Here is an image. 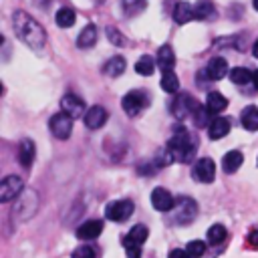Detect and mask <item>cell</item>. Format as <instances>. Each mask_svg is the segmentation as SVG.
<instances>
[{
	"mask_svg": "<svg viewBox=\"0 0 258 258\" xmlns=\"http://www.w3.org/2000/svg\"><path fill=\"white\" fill-rule=\"evenodd\" d=\"M12 22H14V32L18 38H22L28 46L32 48H40L46 42V32L44 28L38 24V20H34L30 14H26L24 10H16L12 14Z\"/></svg>",
	"mask_w": 258,
	"mask_h": 258,
	"instance_id": "1",
	"label": "cell"
},
{
	"mask_svg": "<svg viewBox=\"0 0 258 258\" xmlns=\"http://www.w3.org/2000/svg\"><path fill=\"white\" fill-rule=\"evenodd\" d=\"M167 149L171 151L173 159H177V161H181V163H187V161H191L194 155H196L198 141H196V137H191L189 133H185V131L181 129L179 133H175V135L169 139Z\"/></svg>",
	"mask_w": 258,
	"mask_h": 258,
	"instance_id": "2",
	"label": "cell"
},
{
	"mask_svg": "<svg viewBox=\"0 0 258 258\" xmlns=\"http://www.w3.org/2000/svg\"><path fill=\"white\" fill-rule=\"evenodd\" d=\"M48 127H50V131H52L54 137L67 139V137L71 135V131H73V117H71L69 113L60 111V113H56V115L50 117Z\"/></svg>",
	"mask_w": 258,
	"mask_h": 258,
	"instance_id": "3",
	"label": "cell"
},
{
	"mask_svg": "<svg viewBox=\"0 0 258 258\" xmlns=\"http://www.w3.org/2000/svg\"><path fill=\"white\" fill-rule=\"evenodd\" d=\"M131 214H133V204L129 200H117V202L107 204L105 208L107 220H113V222H125Z\"/></svg>",
	"mask_w": 258,
	"mask_h": 258,
	"instance_id": "4",
	"label": "cell"
},
{
	"mask_svg": "<svg viewBox=\"0 0 258 258\" xmlns=\"http://www.w3.org/2000/svg\"><path fill=\"white\" fill-rule=\"evenodd\" d=\"M24 183L18 175H6L2 181H0V202L6 204L10 200H14L20 191H22Z\"/></svg>",
	"mask_w": 258,
	"mask_h": 258,
	"instance_id": "5",
	"label": "cell"
},
{
	"mask_svg": "<svg viewBox=\"0 0 258 258\" xmlns=\"http://www.w3.org/2000/svg\"><path fill=\"white\" fill-rule=\"evenodd\" d=\"M145 105H147V97H145V93H141V91H129V93L121 99V107H123V111H125L127 115H137Z\"/></svg>",
	"mask_w": 258,
	"mask_h": 258,
	"instance_id": "6",
	"label": "cell"
},
{
	"mask_svg": "<svg viewBox=\"0 0 258 258\" xmlns=\"http://www.w3.org/2000/svg\"><path fill=\"white\" fill-rule=\"evenodd\" d=\"M196 212H198L196 202H194V200H189V198H181V200H177V202H175L173 222H177V224H187L189 220H194Z\"/></svg>",
	"mask_w": 258,
	"mask_h": 258,
	"instance_id": "7",
	"label": "cell"
},
{
	"mask_svg": "<svg viewBox=\"0 0 258 258\" xmlns=\"http://www.w3.org/2000/svg\"><path fill=\"white\" fill-rule=\"evenodd\" d=\"M191 175H194L198 181H204V183L214 181V177H216V163H214V159H210V157L198 159V163L194 165Z\"/></svg>",
	"mask_w": 258,
	"mask_h": 258,
	"instance_id": "8",
	"label": "cell"
},
{
	"mask_svg": "<svg viewBox=\"0 0 258 258\" xmlns=\"http://www.w3.org/2000/svg\"><path fill=\"white\" fill-rule=\"evenodd\" d=\"M151 206H153L157 212H169V210L175 208V200H173V196H171L167 189L155 187V189L151 191Z\"/></svg>",
	"mask_w": 258,
	"mask_h": 258,
	"instance_id": "9",
	"label": "cell"
},
{
	"mask_svg": "<svg viewBox=\"0 0 258 258\" xmlns=\"http://www.w3.org/2000/svg\"><path fill=\"white\" fill-rule=\"evenodd\" d=\"M60 107H62V111L69 113L73 119H75V117H81V115L85 113V101H83L81 97H77L75 93L64 95V97L60 99Z\"/></svg>",
	"mask_w": 258,
	"mask_h": 258,
	"instance_id": "10",
	"label": "cell"
},
{
	"mask_svg": "<svg viewBox=\"0 0 258 258\" xmlns=\"http://www.w3.org/2000/svg\"><path fill=\"white\" fill-rule=\"evenodd\" d=\"M105 123H107V111L101 105H95V107H89L87 109V113H85V125L89 129H101Z\"/></svg>",
	"mask_w": 258,
	"mask_h": 258,
	"instance_id": "11",
	"label": "cell"
},
{
	"mask_svg": "<svg viewBox=\"0 0 258 258\" xmlns=\"http://www.w3.org/2000/svg\"><path fill=\"white\" fill-rule=\"evenodd\" d=\"M228 75V60L222 58V56H216V58H210L208 67H206V77L212 79V81H220Z\"/></svg>",
	"mask_w": 258,
	"mask_h": 258,
	"instance_id": "12",
	"label": "cell"
},
{
	"mask_svg": "<svg viewBox=\"0 0 258 258\" xmlns=\"http://www.w3.org/2000/svg\"><path fill=\"white\" fill-rule=\"evenodd\" d=\"M103 232V222L101 220H87L77 228V238L81 240H93Z\"/></svg>",
	"mask_w": 258,
	"mask_h": 258,
	"instance_id": "13",
	"label": "cell"
},
{
	"mask_svg": "<svg viewBox=\"0 0 258 258\" xmlns=\"http://www.w3.org/2000/svg\"><path fill=\"white\" fill-rule=\"evenodd\" d=\"M196 105H198V103H196L194 99H189L187 95H179L177 101L173 103V115L179 117V119H185L187 115H194Z\"/></svg>",
	"mask_w": 258,
	"mask_h": 258,
	"instance_id": "14",
	"label": "cell"
},
{
	"mask_svg": "<svg viewBox=\"0 0 258 258\" xmlns=\"http://www.w3.org/2000/svg\"><path fill=\"white\" fill-rule=\"evenodd\" d=\"M147 228L143 226V224H137V226H133L131 230H129V234L123 238V244H125V248H131V246H139L141 248V244L147 240Z\"/></svg>",
	"mask_w": 258,
	"mask_h": 258,
	"instance_id": "15",
	"label": "cell"
},
{
	"mask_svg": "<svg viewBox=\"0 0 258 258\" xmlns=\"http://www.w3.org/2000/svg\"><path fill=\"white\" fill-rule=\"evenodd\" d=\"M226 107H228V99H226L222 93H218V91H210V93H208V97H206V109H208L212 115L222 113Z\"/></svg>",
	"mask_w": 258,
	"mask_h": 258,
	"instance_id": "16",
	"label": "cell"
},
{
	"mask_svg": "<svg viewBox=\"0 0 258 258\" xmlns=\"http://www.w3.org/2000/svg\"><path fill=\"white\" fill-rule=\"evenodd\" d=\"M34 153H36V147L30 139H22L20 145H18V161L22 167H30L32 161H34Z\"/></svg>",
	"mask_w": 258,
	"mask_h": 258,
	"instance_id": "17",
	"label": "cell"
},
{
	"mask_svg": "<svg viewBox=\"0 0 258 258\" xmlns=\"http://www.w3.org/2000/svg\"><path fill=\"white\" fill-rule=\"evenodd\" d=\"M191 18H196V10H194V6L189 2H177L173 6V20L177 24H185Z\"/></svg>",
	"mask_w": 258,
	"mask_h": 258,
	"instance_id": "18",
	"label": "cell"
},
{
	"mask_svg": "<svg viewBox=\"0 0 258 258\" xmlns=\"http://www.w3.org/2000/svg\"><path fill=\"white\" fill-rule=\"evenodd\" d=\"M157 64L161 71H171L173 64H175V54H173V48L169 44H163L159 46L157 50Z\"/></svg>",
	"mask_w": 258,
	"mask_h": 258,
	"instance_id": "19",
	"label": "cell"
},
{
	"mask_svg": "<svg viewBox=\"0 0 258 258\" xmlns=\"http://www.w3.org/2000/svg\"><path fill=\"white\" fill-rule=\"evenodd\" d=\"M95 42H97V26L95 24H87L81 30L79 38H77V46L79 48H91Z\"/></svg>",
	"mask_w": 258,
	"mask_h": 258,
	"instance_id": "20",
	"label": "cell"
},
{
	"mask_svg": "<svg viewBox=\"0 0 258 258\" xmlns=\"http://www.w3.org/2000/svg\"><path fill=\"white\" fill-rule=\"evenodd\" d=\"M228 131H230V121H228V119H222V117L210 121V125H208V135H210V139H220V137H224Z\"/></svg>",
	"mask_w": 258,
	"mask_h": 258,
	"instance_id": "21",
	"label": "cell"
},
{
	"mask_svg": "<svg viewBox=\"0 0 258 258\" xmlns=\"http://www.w3.org/2000/svg\"><path fill=\"white\" fill-rule=\"evenodd\" d=\"M125 58L123 56H113V58H109L105 64H103V73L107 75V77H119V75H123V71H125Z\"/></svg>",
	"mask_w": 258,
	"mask_h": 258,
	"instance_id": "22",
	"label": "cell"
},
{
	"mask_svg": "<svg viewBox=\"0 0 258 258\" xmlns=\"http://www.w3.org/2000/svg\"><path fill=\"white\" fill-rule=\"evenodd\" d=\"M240 119H242V125H244L248 131H256V129H258V109H256L254 105H248V107L242 111Z\"/></svg>",
	"mask_w": 258,
	"mask_h": 258,
	"instance_id": "23",
	"label": "cell"
},
{
	"mask_svg": "<svg viewBox=\"0 0 258 258\" xmlns=\"http://www.w3.org/2000/svg\"><path fill=\"white\" fill-rule=\"evenodd\" d=\"M54 20H56V24H58V26H62V28H69V26H73V24H75L77 16H75V10H73V8H69V6H62V8H58V10H56V14H54Z\"/></svg>",
	"mask_w": 258,
	"mask_h": 258,
	"instance_id": "24",
	"label": "cell"
},
{
	"mask_svg": "<svg viewBox=\"0 0 258 258\" xmlns=\"http://www.w3.org/2000/svg\"><path fill=\"white\" fill-rule=\"evenodd\" d=\"M242 161H244V157H242V153H240V151H228V153L224 155V159H222L224 171L234 173V171L242 165Z\"/></svg>",
	"mask_w": 258,
	"mask_h": 258,
	"instance_id": "25",
	"label": "cell"
},
{
	"mask_svg": "<svg viewBox=\"0 0 258 258\" xmlns=\"http://www.w3.org/2000/svg\"><path fill=\"white\" fill-rule=\"evenodd\" d=\"M161 89L165 93H177L179 91V79L173 71H163L161 75Z\"/></svg>",
	"mask_w": 258,
	"mask_h": 258,
	"instance_id": "26",
	"label": "cell"
},
{
	"mask_svg": "<svg viewBox=\"0 0 258 258\" xmlns=\"http://www.w3.org/2000/svg\"><path fill=\"white\" fill-rule=\"evenodd\" d=\"M252 71H248L246 67H234L232 71H230V81L232 83H236V85H246L248 81H252Z\"/></svg>",
	"mask_w": 258,
	"mask_h": 258,
	"instance_id": "27",
	"label": "cell"
},
{
	"mask_svg": "<svg viewBox=\"0 0 258 258\" xmlns=\"http://www.w3.org/2000/svg\"><path fill=\"white\" fill-rule=\"evenodd\" d=\"M194 10H196V18H200V20H208V18H214V4L210 2V0H200L196 6H194Z\"/></svg>",
	"mask_w": 258,
	"mask_h": 258,
	"instance_id": "28",
	"label": "cell"
},
{
	"mask_svg": "<svg viewBox=\"0 0 258 258\" xmlns=\"http://www.w3.org/2000/svg\"><path fill=\"white\" fill-rule=\"evenodd\" d=\"M206 236H208V242L210 244H222L226 240V228L222 224H214V226L208 228Z\"/></svg>",
	"mask_w": 258,
	"mask_h": 258,
	"instance_id": "29",
	"label": "cell"
},
{
	"mask_svg": "<svg viewBox=\"0 0 258 258\" xmlns=\"http://www.w3.org/2000/svg\"><path fill=\"white\" fill-rule=\"evenodd\" d=\"M153 69H155V62H153V58L151 56H141L137 62H135V71L139 73V75H143V77H149L151 73H153Z\"/></svg>",
	"mask_w": 258,
	"mask_h": 258,
	"instance_id": "30",
	"label": "cell"
},
{
	"mask_svg": "<svg viewBox=\"0 0 258 258\" xmlns=\"http://www.w3.org/2000/svg\"><path fill=\"white\" fill-rule=\"evenodd\" d=\"M121 4H123V10L127 16H135L145 8L147 0H121Z\"/></svg>",
	"mask_w": 258,
	"mask_h": 258,
	"instance_id": "31",
	"label": "cell"
},
{
	"mask_svg": "<svg viewBox=\"0 0 258 258\" xmlns=\"http://www.w3.org/2000/svg\"><path fill=\"white\" fill-rule=\"evenodd\" d=\"M189 254H191V258H202L204 256V252H206V244L202 242V240H191L189 244H187V248H185Z\"/></svg>",
	"mask_w": 258,
	"mask_h": 258,
	"instance_id": "32",
	"label": "cell"
},
{
	"mask_svg": "<svg viewBox=\"0 0 258 258\" xmlns=\"http://www.w3.org/2000/svg\"><path fill=\"white\" fill-rule=\"evenodd\" d=\"M107 36H109V40H111L113 44H117V46H125V44H127V38H125L115 26H107Z\"/></svg>",
	"mask_w": 258,
	"mask_h": 258,
	"instance_id": "33",
	"label": "cell"
},
{
	"mask_svg": "<svg viewBox=\"0 0 258 258\" xmlns=\"http://www.w3.org/2000/svg\"><path fill=\"white\" fill-rule=\"evenodd\" d=\"M73 258H95V250L89 246H81L79 250L73 252Z\"/></svg>",
	"mask_w": 258,
	"mask_h": 258,
	"instance_id": "34",
	"label": "cell"
},
{
	"mask_svg": "<svg viewBox=\"0 0 258 258\" xmlns=\"http://www.w3.org/2000/svg\"><path fill=\"white\" fill-rule=\"evenodd\" d=\"M167 258H191V254H189L187 250H181V248H173V250L167 254Z\"/></svg>",
	"mask_w": 258,
	"mask_h": 258,
	"instance_id": "35",
	"label": "cell"
},
{
	"mask_svg": "<svg viewBox=\"0 0 258 258\" xmlns=\"http://www.w3.org/2000/svg\"><path fill=\"white\" fill-rule=\"evenodd\" d=\"M127 250V258H141V248L139 246H131V248H125Z\"/></svg>",
	"mask_w": 258,
	"mask_h": 258,
	"instance_id": "36",
	"label": "cell"
},
{
	"mask_svg": "<svg viewBox=\"0 0 258 258\" xmlns=\"http://www.w3.org/2000/svg\"><path fill=\"white\" fill-rule=\"evenodd\" d=\"M248 242H250V246L258 248V230H252V232L248 234Z\"/></svg>",
	"mask_w": 258,
	"mask_h": 258,
	"instance_id": "37",
	"label": "cell"
},
{
	"mask_svg": "<svg viewBox=\"0 0 258 258\" xmlns=\"http://www.w3.org/2000/svg\"><path fill=\"white\" fill-rule=\"evenodd\" d=\"M252 83H254V87H256V91H258V71H254V75H252Z\"/></svg>",
	"mask_w": 258,
	"mask_h": 258,
	"instance_id": "38",
	"label": "cell"
},
{
	"mask_svg": "<svg viewBox=\"0 0 258 258\" xmlns=\"http://www.w3.org/2000/svg\"><path fill=\"white\" fill-rule=\"evenodd\" d=\"M252 52H254V56L258 58V38H256V42H254V46H252Z\"/></svg>",
	"mask_w": 258,
	"mask_h": 258,
	"instance_id": "39",
	"label": "cell"
},
{
	"mask_svg": "<svg viewBox=\"0 0 258 258\" xmlns=\"http://www.w3.org/2000/svg\"><path fill=\"white\" fill-rule=\"evenodd\" d=\"M252 4H254V8L258 10V0H252Z\"/></svg>",
	"mask_w": 258,
	"mask_h": 258,
	"instance_id": "40",
	"label": "cell"
}]
</instances>
